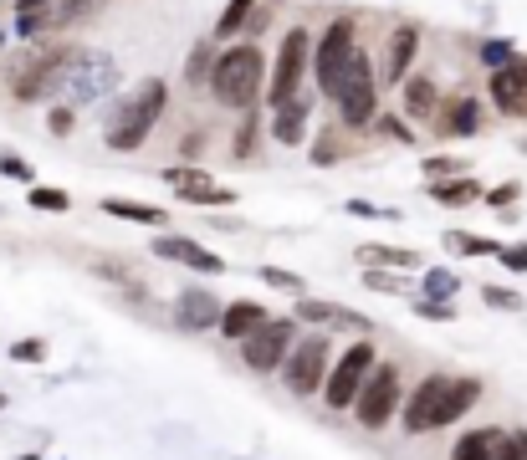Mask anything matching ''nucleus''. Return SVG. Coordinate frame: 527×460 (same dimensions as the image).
Masks as SVG:
<instances>
[{
    "label": "nucleus",
    "instance_id": "obj_16",
    "mask_svg": "<svg viewBox=\"0 0 527 460\" xmlns=\"http://www.w3.org/2000/svg\"><path fill=\"white\" fill-rule=\"evenodd\" d=\"M297 317L302 322H333V328H348V333H359L369 338V322L354 312V307H343V302H323V297H297Z\"/></svg>",
    "mask_w": 527,
    "mask_h": 460
},
{
    "label": "nucleus",
    "instance_id": "obj_30",
    "mask_svg": "<svg viewBox=\"0 0 527 460\" xmlns=\"http://www.w3.org/2000/svg\"><path fill=\"white\" fill-rule=\"evenodd\" d=\"M26 200H31L36 210H57V215H62V210H72V195H67V190H52V184H36V190H31Z\"/></svg>",
    "mask_w": 527,
    "mask_h": 460
},
{
    "label": "nucleus",
    "instance_id": "obj_39",
    "mask_svg": "<svg viewBox=\"0 0 527 460\" xmlns=\"http://www.w3.org/2000/svg\"><path fill=\"white\" fill-rule=\"evenodd\" d=\"M517 52H512V41H487V46H481V62H487V67H502V62H512Z\"/></svg>",
    "mask_w": 527,
    "mask_h": 460
},
{
    "label": "nucleus",
    "instance_id": "obj_12",
    "mask_svg": "<svg viewBox=\"0 0 527 460\" xmlns=\"http://www.w3.org/2000/svg\"><path fill=\"white\" fill-rule=\"evenodd\" d=\"M492 103H497V113H507V118H522L527 113V57H512V62H502V67H492Z\"/></svg>",
    "mask_w": 527,
    "mask_h": 460
},
{
    "label": "nucleus",
    "instance_id": "obj_8",
    "mask_svg": "<svg viewBox=\"0 0 527 460\" xmlns=\"http://www.w3.org/2000/svg\"><path fill=\"white\" fill-rule=\"evenodd\" d=\"M400 404H405L400 399V374H394V363H379L369 374V384L359 389V399H354V414H359L364 430H384Z\"/></svg>",
    "mask_w": 527,
    "mask_h": 460
},
{
    "label": "nucleus",
    "instance_id": "obj_29",
    "mask_svg": "<svg viewBox=\"0 0 527 460\" xmlns=\"http://www.w3.org/2000/svg\"><path fill=\"white\" fill-rule=\"evenodd\" d=\"M446 251H461V256H497L502 246H497V241H481V236H466V230H451V236H446Z\"/></svg>",
    "mask_w": 527,
    "mask_h": 460
},
{
    "label": "nucleus",
    "instance_id": "obj_26",
    "mask_svg": "<svg viewBox=\"0 0 527 460\" xmlns=\"http://www.w3.org/2000/svg\"><path fill=\"white\" fill-rule=\"evenodd\" d=\"M103 210H108V215H118V220H134V225H164V210L139 205V200H118V195H108V200H103Z\"/></svg>",
    "mask_w": 527,
    "mask_h": 460
},
{
    "label": "nucleus",
    "instance_id": "obj_27",
    "mask_svg": "<svg viewBox=\"0 0 527 460\" xmlns=\"http://www.w3.org/2000/svg\"><path fill=\"white\" fill-rule=\"evenodd\" d=\"M251 11H256V0H226V11H221V21H215V31L210 36H236V31H246V21H251Z\"/></svg>",
    "mask_w": 527,
    "mask_h": 460
},
{
    "label": "nucleus",
    "instance_id": "obj_6",
    "mask_svg": "<svg viewBox=\"0 0 527 460\" xmlns=\"http://www.w3.org/2000/svg\"><path fill=\"white\" fill-rule=\"evenodd\" d=\"M374 358H379V353H374L369 338H359L343 358H333V368H328V389H323L328 399H323V404H328V409H354L359 389H364L369 374H374Z\"/></svg>",
    "mask_w": 527,
    "mask_h": 460
},
{
    "label": "nucleus",
    "instance_id": "obj_41",
    "mask_svg": "<svg viewBox=\"0 0 527 460\" xmlns=\"http://www.w3.org/2000/svg\"><path fill=\"white\" fill-rule=\"evenodd\" d=\"M517 195H522V190H517V184H497V190L487 195V205H492V210H507V205H512Z\"/></svg>",
    "mask_w": 527,
    "mask_h": 460
},
{
    "label": "nucleus",
    "instance_id": "obj_42",
    "mask_svg": "<svg viewBox=\"0 0 527 460\" xmlns=\"http://www.w3.org/2000/svg\"><path fill=\"white\" fill-rule=\"evenodd\" d=\"M348 215H374V220H394V210H379V205H369V200H348Z\"/></svg>",
    "mask_w": 527,
    "mask_h": 460
},
{
    "label": "nucleus",
    "instance_id": "obj_28",
    "mask_svg": "<svg viewBox=\"0 0 527 460\" xmlns=\"http://www.w3.org/2000/svg\"><path fill=\"white\" fill-rule=\"evenodd\" d=\"M456 292H461V276H456V271L435 266V271L425 276V297H430V302H451Z\"/></svg>",
    "mask_w": 527,
    "mask_h": 460
},
{
    "label": "nucleus",
    "instance_id": "obj_47",
    "mask_svg": "<svg viewBox=\"0 0 527 460\" xmlns=\"http://www.w3.org/2000/svg\"><path fill=\"white\" fill-rule=\"evenodd\" d=\"M41 6H57V0H16V11H41Z\"/></svg>",
    "mask_w": 527,
    "mask_h": 460
},
{
    "label": "nucleus",
    "instance_id": "obj_38",
    "mask_svg": "<svg viewBox=\"0 0 527 460\" xmlns=\"http://www.w3.org/2000/svg\"><path fill=\"white\" fill-rule=\"evenodd\" d=\"M415 312H420V317H430V322H451V317H456V307H451V302H430V297H415Z\"/></svg>",
    "mask_w": 527,
    "mask_h": 460
},
{
    "label": "nucleus",
    "instance_id": "obj_18",
    "mask_svg": "<svg viewBox=\"0 0 527 460\" xmlns=\"http://www.w3.org/2000/svg\"><path fill=\"white\" fill-rule=\"evenodd\" d=\"M476 399H481V379H451V389H446V399H441V414H435V430L456 425Z\"/></svg>",
    "mask_w": 527,
    "mask_h": 460
},
{
    "label": "nucleus",
    "instance_id": "obj_45",
    "mask_svg": "<svg viewBox=\"0 0 527 460\" xmlns=\"http://www.w3.org/2000/svg\"><path fill=\"white\" fill-rule=\"evenodd\" d=\"M425 174L441 179V174H456V159H425Z\"/></svg>",
    "mask_w": 527,
    "mask_h": 460
},
{
    "label": "nucleus",
    "instance_id": "obj_14",
    "mask_svg": "<svg viewBox=\"0 0 527 460\" xmlns=\"http://www.w3.org/2000/svg\"><path fill=\"white\" fill-rule=\"evenodd\" d=\"M154 256L180 261V266H190V271H210V276H221V271H226V261H221V256L205 251V246H200V241H190V236H154Z\"/></svg>",
    "mask_w": 527,
    "mask_h": 460
},
{
    "label": "nucleus",
    "instance_id": "obj_37",
    "mask_svg": "<svg viewBox=\"0 0 527 460\" xmlns=\"http://www.w3.org/2000/svg\"><path fill=\"white\" fill-rule=\"evenodd\" d=\"M313 164H318V169L338 164V138H333V133H318V144H313Z\"/></svg>",
    "mask_w": 527,
    "mask_h": 460
},
{
    "label": "nucleus",
    "instance_id": "obj_22",
    "mask_svg": "<svg viewBox=\"0 0 527 460\" xmlns=\"http://www.w3.org/2000/svg\"><path fill=\"white\" fill-rule=\"evenodd\" d=\"M497 440H502V430H466L461 440H456V450H451V460H492L497 455Z\"/></svg>",
    "mask_w": 527,
    "mask_h": 460
},
{
    "label": "nucleus",
    "instance_id": "obj_24",
    "mask_svg": "<svg viewBox=\"0 0 527 460\" xmlns=\"http://www.w3.org/2000/svg\"><path fill=\"white\" fill-rule=\"evenodd\" d=\"M359 261H364V266H389V271L420 266V256H415V251H400V246H359Z\"/></svg>",
    "mask_w": 527,
    "mask_h": 460
},
{
    "label": "nucleus",
    "instance_id": "obj_33",
    "mask_svg": "<svg viewBox=\"0 0 527 460\" xmlns=\"http://www.w3.org/2000/svg\"><path fill=\"white\" fill-rule=\"evenodd\" d=\"M492 460H527V430H512V435H502Z\"/></svg>",
    "mask_w": 527,
    "mask_h": 460
},
{
    "label": "nucleus",
    "instance_id": "obj_36",
    "mask_svg": "<svg viewBox=\"0 0 527 460\" xmlns=\"http://www.w3.org/2000/svg\"><path fill=\"white\" fill-rule=\"evenodd\" d=\"M11 358L16 363H41V358H47V343H41V338H21V343H11Z\"/></svg>",
    "mask_w": 527,
    "mask_h": 460
},
{
    "label": "nucleus",
    "instance_id": "obj_1",
    "mask_svg": "<svg viewBox=\"0 0 527 460\" xmlns=\"http://www.w3.org/2000/svg\"><path fill=\"white\" fill-rule=\"evenodd\" d=\"M169 108V87L164 77H144L128 98H118L108 113H103V138H108V149L128 154V149H139L144 138L154 133L159 113Z\"/></svg>",
    "mask_w": 527,
    "mask_h": 460
},
{
    "label": "nucleus",
    "instance_id": "obj_31",
    "mask_svg": "<svg viewBox=\"0 0 527 460\" xmlns=\"http://www.w3.org/2000/svg\"><path fill=\"white\" fill-rule=\"evenodd\" d=\"M261 282H267V287H277V292H292V297H302V276H297V271H282V266H261Z\"/></svg>",
    "mask_w": 527,
    "mask_h": 460
},
{
    "label": "nucleus",
    "instance_id": "obj_23",
    "mask_svg": "<svg viewBox=\"0 0 527 460\" xmlns=\"http://www.w3.org/2000/svg\"><path fill=\"white\" fill-rule=\"evenodd\" d=\"M451 138H471L476 128H481V108H476V98H456L451 108H446V123H441Z\"/></svg>",
    "mask_w": 527,
    "mask_h": 460
},
{
    "label": "nucleus",
    "instance_id": "obj_44",
    "mask_svg": "<svg viewBox=\"0 0 527 460\" xmlns=\"http://www.w3.org/2000/svg\"><path fill=\"white\" fill-rule=\"evenodd\" d=\"M0 174H6V179H31V169L21 159H11V154H0Z\"/></svg>",
    "mask_w": 527,
    "mask_h": 460
},
{
    "label": "nucleus",
    "instance_id": "obj_43",
    "mask_svg": "<svg viewBox=\"0 0 527 460\" xmlns=\"http://www.w3.org/2000/svg\"><path fill=\"white\" fill-rule=\"evenodd\" d=\"M251 149H256V123H246L236 133V159H251Z\"/></svg>",
    "mask_w": 527,
    "mask_h": 460
},
{
    "label": "nucleus",
    "instance_id": "obj_49",
    "mask_svg": "<svg viewBox=\"0 0 527 460\" xmlns=\"http://www.w3.org/2000/svg\"><path fill=\"white\" fill-rule=\"evenodd\" d=\"M522 154H527V138H522Z\"/></svg>",
    "mask_w": 527,
    "mask_h": 460
},
{
    "label": "nucleus",
    "instance_id": "obj_2",
    "mask_svg": "<svg viewBox=\"0 0 527 460\" xmlns=\"http://www.w3.org/2000/svg\"><path fill=\"white\" fill-rule=\"evenodd\" d=\"M210 92H215V103H226V108H256V98L267 92V57L256 52V41H241V46L215 57Z\"/></svg>",
    "mask_w": 527,
    "mask_h": 460
},
{
    "label": "nucleus",
    "instance_id": "obj_32",
    "mask_svg": "<svg viewBox=\"0 0 527 460\" xmlns=\"http://www.w3.org/2000/svg\"><path fill=\"white\" fill-rule=\"evenodd\" d=\"M481 302L497 307V312H522V307H527V302H522L517 292H507V287H481Z\"/></svg>",
    "mask_w": 527,
    "mask_h": 460
},
{
    "label": "nucleus",
    "instance_id": "obj_10",
    "mask_svg": "<svg viewBox=\"0 0 527 460\" xmlns=\"http://www.w3.org/2000/svg\"><path fill=\"white\" fill-rule=\"evenodd\" d=\"M328 363H333L328 338H302V343H292V353L282 363V379H287L292 394H313L323 384V374H328Z\"/></svg>",
    "mask_w": 527,
    "mask_h": 460
},
{
    "label": "nucleus",
    "instance_id": "obj_48",
    "mask_svg": "<svg viewBox=\"0 0 527 460\" xmlns=\"http://www.w3.org/2000/svg\"><path fill=\"white\" fill-rule=\"evenodd\" d=\"M0 409H6V394H0Z\"/></svg>",
    "mask_w": 527,
    "mask_h": 460
},
{
    "label": "nucleus",
    "instance_id": "obj_34",
    "mask_svg": "<svg viewBox=\"0 0 527 460\" xmlns=\"http://www.w3.org/2000/svg\"><path fill=\"white\" fill-rule=\"evenodd\" d=\"M210 72H215V62H210V41H200V46H195V57H190V82L205 87Z\"/></svg>",
    "mask_w": 527,
    "mask_h": 460
},
{
    "label": "nucleus",
    "instance_id": "obj_13",
    "mask_svg": "<svg viewBox=\"0 0 527 460\" xmlns=\"http://www.w3.org/2000/svg\"><path fill=\"white\" fill-rule=\"evenodd\" d=\"M446 389H451V379L446 374H430L400 409H405V430L410 435H425V430H435V414H441V399H446Z\"/></svg>",
    "mask_w": 527,
    "mask_h": 460
},
{
    "label": "nucleus",
    "instance_id": "obj_3",
    "mask_svg": "<svg viewBox=\"0 0 527 460\" xmlns=\"http://www.w3.org/2000/svg\"><path fill=\"white\" fill-rule=\"evenodd\" d=\"M118 87V62L108 52H67V67H62V92L72 103H98Z\"/></svg>",
    "mask_w": 527,
    "mask_h": 460
},
{
    "label": "nucleus",
    "instance_id": "obj_21",
    "mask_svg": "<svg viewBox=\"0 0 527 460\" xmlns=\"http://www.w3.org/2000/svg\"><path fill=\"white\" fill-rule=\"evenodd\" d=\"M400 87H405V113H410V118H430V113H435V103H441V92H435V82H430L425 72L405 77Z\"/></svg>",
    "mask_w": 527,
    "mask_h": 460
},
{
    "label": "nucleus",
    "instance_id": "obj_15",
    "mask_svg": "<svg viewBox=\"0 0 527 460\" xmlns=\"http://www.w3.org/2000/svg\"><path fill=\"white\" fill-rule=\"evenodd\" d=\"M221 302H215L205 287H185L180 292V302H174V317H180V328H190V333H205V328H221Z\"/></svg>",
    "mask_w": 527,
    "mask_h": 460
},
{
    "label": "nucleus",
    "instance_id": "obj_4",
    "mask_svg": "<svg viewBox=\"0 0 527 460\" xmlns=\"http://www.w3.org/2000/svg\"><path fill=\"white\" fill-rule=\"evenodd\" d=\"M333 103H338V113H343L348 128L374 123V113H379V87H374V57H369V52H354V62H348V72H343V82H338V92H333Z\"/></svg>",
    "mask_w": 527,
    "mask_h": 460
},
{
    "label": "nucleus",
    "instance_id": "obj_20",
    "mask_svg": "<svg viewBox=\"0 0 527 460\" xmlns=\"http://www.w3.org/2000/svg\"><path fill=\"white\" fill-rule=\"evenodd\" d=\"M272 138L277 144H302L307 138V103L302 98H287V103H277V118H272Z\"/></svg>",
    "mask_w": 527,
    "mask_h": 460
},
{
    "label": "nucleus",
    "instance_id": "obj_46",
    "mask_svg": "<svg viewBox=\"0 0 527 460\" xmlns=\"http://www.w3.org/2000/svg\"><path fill=\"white\" fill-rule=\"evenodd\" d=\"M52 133H72V108H52Z\"/></svg>",
    "mask_w": 527,
    "mask_h": 460
},
{
    "label": "nucleus",
    "instance_id": "obj_25",
    "mask_svg": "<svg viewBox=\"0 0 527 460\" xmlns=\"http://www.w3.org/2000/svg\"><path fill=\"white\" fill-rule=\"evenodd\" d=\"M430 200L435 205H471V200H481V184L476 179H441V184H435V190H430Z\"/></svg>",
    "mask_w": 527,
    "mask_h": 460
},
{
    "label": "nucleus",
    "instance_id": "obj_17",
    "mask_svg": "<svg viewBox=\"0 0 527 460\" xmlns=\"http://www.w3.org/2000/svg\"><path fill=\"white\" fill-rule=\"evenodd\" d=\"M415 52H420V31L415 26H394L389 31V57H384V82H405Z\"/></svg>",
    "mask_w": 527,
    "mask_h": 460
},
{
    "label": "nucleus",
    "instance_id": "obj_7",
    "mask_svg": "<svg viewBox=\"0 0 527 460\" xmlns=\"http://www.w3.org/2000/svg\"><path fill=\"white\" fill-rule=\"evenodd\" d=\"M354 52H359V41H354V21L338 16V21L318 36V46H313V77H318V87L328 92V98L338 92V82H343L348 62H354Z\"/></svg>",
    "mask_w": 527,
    "mask_h": 460
},
{
    "label": "nucleus",
    "instance_id": "obj_11",
    "mask_svg": "<svg viewBox=\"0 0 527 460\" xmlns=\"http://www.w3.org/2000/svg\"><path fill=\"white\" fill-rule=\"evenodd\" d=\"M164 184L180 200H190V205H231L236 200V190H221L205 169H195V164H174V169H164Z\"/></svg>",
    "mask_w": 527,
    "mask_h": 460
},
{
    "label": "nucleus",
    "instance_id": "obj_40",
    "mask_svg": "<svg viewBox=\"0 0 527 460\" xmlns=\"http://www.w3.org/2000/svg\"><path fill=\"white\" fill-rule=\"evenodd\" d=\"M497 256H502V266H507V271H527V246H502Z\"/></svg>",
    "mask_w": 527,
    "mask_h": 460
},
{
    "label": "nucleus",
    "instance_id": "obj_19",
    "mask_svg": "<svg viewBox=\"0 0 527 460\" xmlns=\"http://www.w3.org/2000/svg\"><path fill=\"white\" fill-rule=\"evenodd\" d=\"M267 317H272V312L261 307V302H231V307L221 312V333L241 343V338H251V333L261 328V322H267Z\"/></svg>",
    "mask_w": 527,
    "mask_h": 460
},
{
    "label": "nucleus",
    "instance_id": "obj_35",
    "mask_svg": "<svg viewBox=\"0 0 527 460\" xmlns=\"http://www.w3.org/2000/svg\"><path fill=\"white\" fill-rule=\"evenodd\" d=\"M364 282L374 287V292H410L405 282H400V276H394L389 266H369V276H364Z\"/></svg>",
    "mask_w": 527,
    "mask_h": 460
},
{
    "label": "nucleus",
    "instance_id": "obj_5",
    "mask_svg": "<svg viewBox=\"0 0 527 460\" xmlns=\"http://www.w3.org/2000/svg\"><path fill=\"white\" fill-rule=\"evenodd\" d=\"M307 72H313V36H307V26H292V31L282 36L277 67L267 72V98H272V103L297 98V87H302Z\"/></svg>",
    "mask_w": 527,
    "mask_h": 460
},
{
    "label": "nucleus",
    "instance_id": "obj_9",
    "mask_svg": "<svg viewBox=\"0 0 527 460\" xmlns=\"http://www.w3.org/2000/svg\"><path fill=\"white\" fill-rule=\"evenodd\" d=\"M292 322L287 317H267L251 338H241V358H246L251 374H272V368L287 363V353H292Z\"/></svg>",
    "mask_w": 527,
    "mask_h": 460
}]
</instances>
